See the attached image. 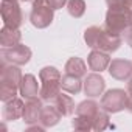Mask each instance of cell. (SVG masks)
<instances>
[{
  "mask_svg": "<svg viewBox=\"0 0 132 132\" xmlns=\"http://www.w3.org/2000/svg\"><path fill=\"white\" fill-rule=\"evenodd\" d=\"M124 40H126V44L132 48V27H129V28L126 30V33H124Z\"/></svg>",
  "mask_w": 132,
  "mask_h": 132,
  "instance_id": "obj_27",
  "label": "cell"
},
{
  "mask_svg": "<svg viewBox=\"0 0 132 132\" xmlns=\"http://www.w3.org/2000/svg\"><path fill=\"white\" fill-rule=\"evenodd\" d=\"M130 22H132V10H130Z\"/></svg>",
  "mask_w": 132,
  "mask_h": 132,
  "instance_id": "obj_32",
  "label": "cell"
},
{
  "mask_svg": "<svg viewBox=\"0 0 132 132\" xmlns=\"http://www.w3.org/2000/svg\"><path fill=\"white\" fill-rule=\"evenodd\" d=\"M0 14H2L3 25L19 30L23 23L22 8L19 5V0H2L0 5Z\"/></svg>",
  "mask_w": 132,
  "mask_h": 132,
  "instance_id": "obj_4",
  "label": "cell"
},
{
  "mask_svg": "<svg viewBox=\"0 0 132 132\" xmlns=\"http://www.w3.org/2000/svg\"><path fill=\"white\" fill-rule=\"evenodd\" d=\"M61 78H62L61 72L56 67H51V65H47V67H44L39 72L40 82H44V81H61Z\"/></svg>",
  "mask_w": 132,
  "mask_h": 132,
  "instance_id": "obj_24",
  "label": "cell"
},
{
  "mask_svg": "<svg viewBox=\"0 0 132 132\" xmlns=\"http://www.w3.org/2000/svg\"><path fill=\"white\" fill-rule=\"evenodd\" d=\"M107 72L112 78L118 81H129L132 76V62L127 59H112Z\"/></svg>",
  "mask_w": 132,
  "mask_h": 132,
  "instance_id": "obj_8",
  "label": "cell"
},
{
  "mask_svg": "<svg viewBox=\"0 0 132 132\" xmlns=\"http://www.w3.org/2000/svg\"><path fill=\"white\" fill-rule=\"evenodd\" d=\"M72 126L76 130H90V129H93L92 121L89 118H86V117H81V115H76L72 120Z\"/></svg>",
  "mask_w": 132,
  "mask_h": 132,
  "instance_id": "obj_25",
  "label": "cell"
},
{
  "mask_svg": "<svg viewBox=\"0 0 132 132\" xmlns=\"http://www.w3.org/2000/svg\"><path fill=\"white\" fill-rule=\"evenodd\" d=\"M65 73H70V75L84 78L87 75V64L81 57L73 56V57H70L67 62H65Z\"/></svg>",
  "mask_w": 132,
  "mask_h": 132,
  "instance_id": "obj_20",
  "label": "cell"
},
{
  "mask_svg": "<svg viewBox=\"0 0 132 132\" xmlns=\"http://www.w3.org/2000/svg\"><path fill=\"white\" fill-rule=\"evenodd\" d=\"M100 110H101V104H98L93 100H86V101H82L76 106V115L86 117L90 121H93V118L96 117V113Z\"/></svg>",
  "mask_w": 132,
  "mask_h": 132,
  "instance_id": "obj_19",
  "label": "cell"
},
{
  "mask_svg": "<svg viewBox=\"0 0 132 132\" xmlns=\"http://www.w3.org/2000/svg\"><path fill=\"white\" fill-rule=\"evenodd\" d=\"M53 103H54L56 109L61 112V115H62V117H70V115L76 110V106H75L73 98H72L70 95L62 93V92L56 96V100H54Z\"/></svg>",
  "mask_w": 132,
  "mask_h": 132,
  "instance_id": "obj_17",
  "label": "cell"
},
{
  "mask_svg": "<svg viewBox=\"0 0 132 132\" xmlns=\"http://www.w3.org/2000/svg\"><path fill=\"white\" fill-rule=\"evenodd\" d=\"M110 64V54L101 50H92L90 54L87 56V65L92 72H104Z\"/></svg>",
  "mask_w": 132,
  "mask_h": 132,
  "instance_id": "obj_12",
  "label": "cell"
},
{
  "mask_svg": "<svg viewBox=\"0 0 132 132\" xmlns=\"http://www.w3.org/2000/svg\"><path fill=\"white\" fill-rule=\"evenodd\" d=\"M93 130H106L107 127H110V121H109V112H106L103 107L101 110L96 113V117L92 121Z\"/></svg>",
  "mask_w": 132,
  "mask_h": 132,
  "instance_id": "obj_23",
  "label": "cell"
},
{
  "mask_svg": "<svg viewBox=\"0 0 132 132\" xmlns=\"http://www.w3.org/2000/svg\"><path fill=\"white\" fill-rule=\"evenodd\" d=\"M20 39H22V33L20 30H14V28H10L6 25L2 27L0 30V45L2 47H14L17 44H20Z\"/></svg>",
  "mask_w": 132,
  "mask_h": 132,
  "instance_id": "obj_15",
  "label": "cell"
},
{
  "mask_svg": "<svg viewBox=\"0 0 132 132\" xmlns=\"http://www.w3.org/2000/svg\"><path fill=\"white\" fill-rule=\"evenodd\" d=\"M127 92L132 93V76H130V79H129V82H127Z\"/></svg>",
  "mask_w": 132,
  "mask_h": 132,
  "instance_id": "obj_30",
  "label": "cell"
},
{
  "mask_svg": "<svg viewBox=\"0 0 132 132\" xmlns=\"http://www.w3.org/2000/svg\"><path fill=\"white\" fill-rule=\"evenodd\" d=\"M126 110L132 113V93L127 92V98H126Z\"/></svg>",
  "mask_w": 132,
  "mask_h": 132,
  "instance_id": "obj_28",
  "label": "cell"
},
{
  "mask_svg": "<svg viewBox=\"0 0 132 132\" xmlns=\"http://www.w3.org/2000/svg\"><path fill=\"white\" fill-rule=\"evenodd\" d=\"M61 112L56 109V106H47L42 109V113H40V118H39V123L44 126V127H53L59 123L61 120Z\"/></svg>",
  "mask_w": 132,
  "mask_h": 132,
  "instance_id": "obj_18",
  "label": "cell"
},
{
  "mask_svg": "<svg viewBox=\"0 0 132 132\" xmlns=\"http://www.w3.org/2000/svg\"><path fill=\"white\" fill-rule=\"evenodd\" d=\"M39 84H37V79L34 75H23L22 76V81H20V87H19V92L20 95L25 98V100H30V98H36L39 95Z\"/></svg>",
  "mask_w": 132,
  "mask_h": 132,
  "instance_id": "obj_13",
  "label": "cell"
},
{
  "mask_svg": "<svg viewBox=\"0 0 132 132\" xmlns=\"http://www.w3.org/2000/svg\"><path fill=\"white\" fill-rule=\"evenodd\" d=\"M45 129H47V127H44L42 124H40V126H30V127H28V130H39V132H42V130H45Z\"/></svg>",
  "mask_w": 132,
  "mask_h": 132,
  "instance_id": "obj_29",
  "label": "cell"
},
{
  "mask_svg": "<svg viewBox=\"0 0 132 132\" xmlns=\"http://www.w3.org/2000/svg\"><path fill=\"white\" fill-rule=\"evenodd\" d=\"M126 98L127 92H124L123 89H110L103 95L101 107L109 113L121 112L123 109H126Z\"/></svg>",
  "mask_w": 132,
  "mask_h": 132,
  "instance_id": "obj_6",
  "label": "cell"
},
{
  "mask_svg": "<svg viewBox=\"0 0 132 132\" xmlns=\"http://www.w3.org/2000/svg\"><path fill=\"white\" fill-rule=\"evenodd\" d=\"M31 48L22 44H17L14 47H2V51H0V56H2V61L14 64V65H25L30 62L31 59Z\"/></svg>",
  "mask_w": 132,
  "mask_h": 132,
  "instance_id": "obj_5",
  "label": "cell"
},
{
  "mask_svg": "<svg viewBox=\"0 0 132 132\" xmlns=\"http://www.w3.org/2000/svg\"><path fill=\"white\" fill-rule=\"evenodd\" d=\"M121 42H123L121 34H117V33H112V31H107L106 28H103V33L100 36V40H98V45L95 50H101V51H106L110 54L120 48Z\"/></svg>",
  "mask_w": 132,
  "mask_h": 132,
  "instance_id": "obj_9",
  "label": "cell"
},
{
  "mask_svg": "<svg viewBox=\"0 0 132 132\" xmlns=\"http://www.w3.org/2000/svg\"><path fill=\"white\" fill-rule=\"evenodd\" d=\"M54 19V10L47 3V0H33V8L30 13V22L33 27L44 30L51 25Z\"/></svg>",
  "mask_w": 132,
  "mask_h": 132,
  "instance_id": "obj_3",
  "label": "cell"
},
{
  "mask_svg": "<svg viewBox=\"0 0 132 132\" xmlns=\"http://www.w3.org/2000/svg\"><path fill=\"white\" fill-rule=\"evenodd\" d=\"M61 81H44L40 84V90H39V96L42 98V101H54L56 96L61 93Z\"/></svg>",
  "mask_w": 132,
  "mask_h": 132,
  "instance_id": "obj_16",
  "label": "cell"
},
{
  "mask_svg": "<svg viewBox=\"0 0 132 132\" xmlns=\"http://www.w3.org/2000/svg\"><path fill=\"white\" fill-rule=\"evenodd\" d=\"M22 76L23 75L19 69V65H14V64L6 65L5 61H2V72H0V100L3 103L17 95Z\"/></svg>",
  "mask_w": 132,
  "mask_h": 132,
  "instance_id": "obj_1",
  "label": "cell"
},
{
  "mask_svg": "<svg viewBox=\"0 0 132 132\" xmlns=\"http://www.w3.org/2000/svg\"><path fill=\"white\" fill-rule=\"evenodd\" d=\"M42 109H44V106H42V98H37V96H36V98L27 100L25 107H23V115H22L23 121H25L27 124H34V123H37L39 118H40Z\"/></svg>",
  "mask_w": 132,
  "mask_h": 132,
  "instance_id": "obj_11",
  "label": "cell"
},
{
  "mask_svg": "<svg viewBox=\"0 0 132 132\" xmlns=\"http://www.w3.org/2000/svg\"><path fill=\"white\" fill-rule=\"evenodd\" d=\"M67 2H69V0H47V3L56 11V10H61L64 5H67Z\"/></svg>",
  "mask_w": 132,
  "mask_h": 132,
  "instance_id": "obj_26",
  "label": "cell"
},
{
  "mask_svg": "<svg viewBox=\"0 0 132 132\" xmlns=\"http://www.w3.org/2000/svg\"><path fill=\"white\" fill-rule=\"evenodd\" d=\"M61 89H62L64 92H67V93L76 95V93H79V92L84 89V81H81L79 76L65 73V75L61 78Z\"/></svg>",
  "mask_w": 132,
  "mask_h": 132,
  "instance_id": "obj_14",
  "label": "cell"
},
{
  "mask_svg": "<svg viewBox=\"0 0 132 132\" xmlns=\"http://www.w3.org/2000/svg\"><path fill=\"white\" fill-rule=\"evenodd\" d=\"M129 27H132L129 10L126 8H109L107 10L106 22H104V28L107 31L121 34V33H126Z\"/></svg>",
  "mask_w": 132,
  "mask_h": 132,
  "instance_id": "obj_2",
  "label": "cell"
},
{
  "mask_svg": "<svg viewBox=\"0 0 132 132\" xmlns=\"http://www.w3.org/2000/svg\"><path fill=\"white\" fill-rule=\"evenodd\" d=\"M20 2H31V0H20Z\"/></svg>",
  "mask_w": 132,
  "mask_h": 132,
  "instance_id": "obj_31",
  "label": "cell"
},
{
  "mask_svg": "<svg viewBox=\"0 0 132 132\" xmlns=\"http://www.w3.org/2000/svg\"><path fill=\"white\" fill-rule=\"evenodd\" d=\"M23 107H25V103H23L20 98H17V96H14V98L5 101V103H3V109H2V117H3V120H6V121H14V120L22 118V115H23Z\"/></svg>",
  "mask_w": 132,
  "mask_h": 132,
  "instance_id": "obj_10",
  "label": "cell"
},
{
  "mask_svg": "<svg viewBox=\"0 0 132 132\" xmlns=\"http://www.w3.org/2000/svg\"><path fill=\"white\" fill-rule=\"evenodd\" d=\"M101 33H103V28L101 27H89L84 31V40H86L87 47H90L92 50H95L96 45H98V40H100Z\"/></svg>",
  "mask_w": 132,
  "mask_h": 132,
  "instance_id": "obj_21",
  "label": "cell"
},
{
  "mask_svg": "<svg viewBox=\"0 0 132 132\" xmlns=\"http://www.w3.org/2000/svg\"><path fill=\"white\" fill-rule=\"evenodd\" d=\"M67 11L72 17L79 19L86 13V2L84 0H69L67 2Z\"/></svg>",
  "mask_w": 132,
  "mask_h": 132,
  "instance_id": "obj_22",
  "label": "cell"
},
{
  "mask_svg": "<svg viewBox=\"0 0 132 132\" xmlns=\"http://www.w3.org/2000/svg\"><path fill=\"white\" fill-rule=\"evenodd\" d=\"M106 89V81L101 76V73L93 72L84 76V93L90 98H98L100 95L104 93Z\"/></svg>",
  "mask_w": 132,
  "mask_h": 132,
  "instance_id": "obj_7",
  "label": "cell"
}]
</instances>
